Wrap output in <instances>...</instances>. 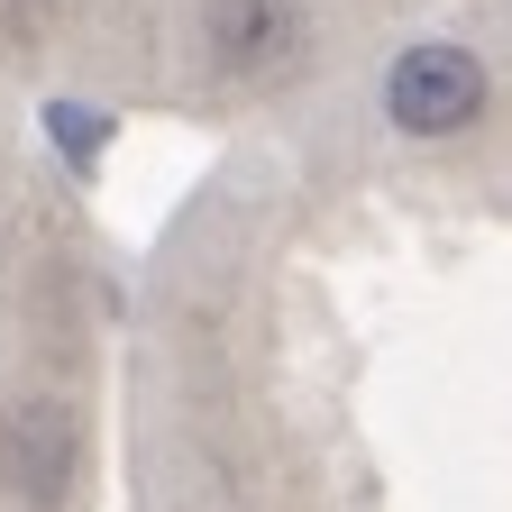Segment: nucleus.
I'll return each mask as SVG.
<instances>
[{"label": "nucleus", "instance_id": "obj_2", "mask_svg": "<svg viewBox=\"0 0 512 512\" xmlns=\"http://www.w3.org/2000/svg\"><path fill=\"white\" fill-rule=\"evenodd\" d=\"M0 485L37 512L64 503V485H74V421H64V403H10L0 412Z\"/></svg>", "mask_w": 512, "mask_h": 512}, {"label": "nucleus", "instance_id": "obj_1", "mask_svg": "<svg viewBox=\"0 0 512 512\" xmlns=\"http://www.w3.org/2000/svg\"><path fill=\"white\" fill-rule=\"evenodd\" d=\"M384 110H394L403 138H458L485 110V64L467 46H412L394 74H384Z\"/></svg>", "mask_w": 512, "mask_h": 512}, {"label": "nucleus", "instance_id": "obj_3", "mask_svg": "<svg viewBox=\"0 0 512 512\" xmlns=\"http://www.w3.org/2000/svg\"><path fill=\"white\" fill-rule=\"evenodd\" d=\"M284 0H211V55L229 64V74H247V64H266L284 46Z\"/></svg>", "mask_w": 512, "mask_h": 512}, {"label": "nucleus", "instance_id": "obj_4", "mask_svg": "<svg viewBox=\"0 0 512 512\" xmlns=\"http://www.w3.org/2000/svg\"><path fill=\"white\" fill-rule=\"evenodd\" d=\"M46 128H55V138H64V147H74V156H83V165H92V147H101V138H110V119H83V110H55V119H46Z\"/></svg>", "mask_w": 512, "mask_h": 512}]
</instances>
